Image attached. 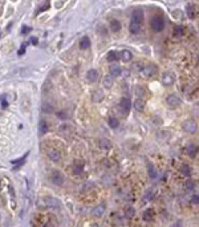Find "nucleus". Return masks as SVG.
I'll return each mask as SVG.
<instances>
[{
  "instance_id": "6",
  "label": "nucleus",
  "mask_w": 199,
  "mask_h": 227,
  "mask_svg": "<svg viewBox=\"0 0 199 227\" xmlns=\"http://www.w3.org/2000/svg\"><path fill=\"white\" fill-rule=\"evenodd\" d=\"M166 102L169 104V106H173V108H177V106H179L180 105V98L178 97V96H175V95H170V96H167V98H166Z\"/></svg>"
},
{
  "instance_id": "30",
  "label": "nucleus",
  "mask_w": 199,
  "mask_h": 227,
  "mask_svg": "<svg viewBox=\"0 0 199 227\" xmlns=\"http://www.w3.org/2000/svg\"><path fill=\"white\" fill-rule=\"evenodd\" d=\"M145 93H146V92H145V89H143L142 86H137V88H135V95L137 96H141V97H142V96H145Z\"/></svg>"
},
{
  "instance_id": "11",
  "label": "nucleus",
  "mask_w": 199,
  "mask_h": 227,
  "mask_svg": "<svg viewBox=\"0 0 199 227\" xmlns=\"http://www.w3.org/2000/svg\"><path fill=\"white\" fill-rule=\"evenodd\" d=\"M118 57L121 59L122 61H130L131 59H133V53H131L130 50L125 49V50H122V52H120Z\"/></svg>"
},
{
  "instance_id": "25",
  "label": "nucleus",
  "mask_w": 199,
  "mask_h": 227,
  "mask_svg": "<svg viewBox=\"0 0 199 227\" xmlns=\"http://www.w3.org/2000/svg\"><path fill=\"white\" fill-rule=\"evenodd\" d=\"M117 60H118V55L115 53V52H109V55H108V61L113 63V61H117Z\"/></svg>"
},
{
  "instance_id": "32",
  "label": "nucleus",
  "mask_w": 199,
  "mask_h": 227,
  "mask_svg": "<svg viewBox=\"0 0 199 227\" xmlns=\"http://www.w3.org/2000/svg\"><path fill=\"white\" fill-rule=\"evenodd\" d=\"M182 173H183L184 175H190V174H191V171H190V167L187 166V165H183V166H182Z\"/></svg>"
},
{
  "instance_id": "35",
  "label": "nucleus",
  "mask_w": 199,
  "mask_h": 227,
  "mask_svg": "<svg viewBox=\"0 0 199 227\" xmlns=\"http://www.w3.org/2000/svg\"><path fill=\"white\" fill-rule=\"evenodd\" d=\"M75 174H81L82 173V166H77V165H75Z\"/></svg>"
},
{
  "instance_id": "24",
  "label": "nucleus",
  "mask_w": 199,
  "mask_h": 227,
  "mask_svg": "<svg viewBox=\"0 0 199 227\" xmlns=\"http://www.w3.org/2000/svg\"><path fill=\"white\" fill-rule=\"evenodd\" d=\"M112 85H113V77H110V76L104 77V86L105 88H110Z\"/></svg>"
},
{
  "instance_id": "17",
  "label": "nucleus",
  "mask_w": 199,
  "mask_h": 227,
  "mask_svg": "<svg viewBox=\"0 0 199 227\" xmlns=\"http://www.w3.org/2000/svg\"><path fill=\"white\" fill-rule=\"evenodd\" d=\"M89 45H90V40H89L88 36H85V37L81 39V41H80V48L81 49H88Z\"/></svg>"
},
{
  "instance_id": "22",
  "label": "nucleus",
  "mask_w": 199,
  "mask_h": 227,
  "mask_svg": "<svg viewBox=\"0 0 199 227\" xmlns=\"http://www.w3.org/2000/svg\"><path fill=\"white\" fill-rule=\"evenodd\" d=\"M39 128H40V133H41V134H45V133L48 132V124L45 122L44 120L40 121V125H39Z\"/></svg>"
},
{
  "instance_id": "34",
  "label": "nucleus",
  "mask_w": 199,
  "mask_h": 227,
  "mask_svg": "<svg viewBox=\"0 0 199 227\" xmlns=\"http://www.w3.org/2000/svg\"><path fill=\"white\" fill-rule=\"evenodd\" d=\"M134 213H135V211H134V208H133V207H129L128 210H126V217H128V218H131V217L134 215Z\"/></svg>"
},
{
  "instance_id": "13",
  "label": "nucleus",
  "mask_w": 199,
  "mask_h": 227,
  "mask_svg": "<svg viewBox=\"0 0 199 227\" xmlns=\"http://www.w3.org/2000/svg\"><path fill=\"white\" fill-rule=\"evenodd\" d=\"M109 70H110V75L113 76V77H117V76H120L121 75V68H120L118 65H115V64H113V65H110V68H109Z\"/></svg>"
},
{
  "instance_id": "4",
  "label": "nucleus",
  "mask_w": 199,
  "mask_h": 227,
  "mask_svg": "<svg viewBox=\"0 0 199 227\" xmlns=\"http://www.w3.org/2000/svg\"><path fill=\"white\" fill-rule=\"evenodd\" d=\"M183 129L186 130L187 133H195L196 132V124H195V121L194 120H187V121H184L183 122Z\"/></svg>"
},
{
  "instance_id": "9",
  "label": "nucleus",
  "mask_w": 199,
  "mask_h": 227,
  "mask_svg": "<svg viewBox=\"0 0 199 227\" xmlns=\"http://www.w3.org/2000/svg\"><path fill=\"white\" fill-rule=\"evenodd\" d=\"M98 79H100V73L97 72L96 69H90V70H88V73H86V80H88L89 82H96Z\"/></svg>"
},
{
  "instance_id": "8",
  "label": "nucleus",
  "mask_w": 199,
  "mask_h": 227,
  "mask_svg": "<svg viewBox=\"0 0 199 227\" xmlns=\"http://www.w3.org/2000/svg\"><path fill=\"white\" fill-rule=\"evenodd\" d=\"M142 73L146 76V77H151V76H154L157 73V66L154 65V64H149V65L143 66Z\"/></svg>"
},
{
  "instance_id": "16",
  "label": "nucleus",
  "mask_w": 199,
  "mask_h": 227,
  "mask_svg": "<svg viewBox=\"0 0 199 227\" xmlns=\"http://www.w3.org/2000/svg\"><path fill=\"white\" fill-rule=\"evenodd\" d=\"M129 31H130L133 35H137V33H140V32H141V24H137V23H130Z\"/></svg>"
},
{
  "instance_id": "19",
  "label": "nucleus",
  "mask_w": 199,
  "mask_h": 227,
  "mask_svg": "<svg viewBox=\"0 0 199 227\" xmlns=\"http://www.w3.org/2000/svg\"><path fill=\"white\" fill-rule=\"evenodd\" d=\"M100 146H101V149H104V150H108V149L112 148V144H110V141L102 138L101 141H100Z\"/></svg>"
},
{
  "instance_id": "21",
  "label": "nucleus",
  "mask_w": 199,
  "mask_h": 227,
  "mask_svg": "<svg viewBox=\"0 0 199 227\" xmlns=\"http://www.w3.org/2000/svg\"><path fill=\"white\" fill-rule=\"evenodd\" d=\"M143 221L146 222H151L153 221V210H146V211L143 213Z\"/></svg>"
},
{
  "instance_id": "2",
  "label": "nucleus",
  "mask_w": 199,
  "mask_h": 227,
  "mask_svg": "<svg viewBox=\"0 0 199 227\" xmlns=\"http://www.w3.org/2000/svg\"><path fill=\"white\" fill-rule=\"evenodd\" d=\"M174 81H175V76H174V73L166 72L165 75L162 76V84H163V85L170 86V85H173V84H174Z\"/></svg>"
},
{
  "instance_id": "14",
  "label": "nucleus",
  "mask_w": 199,
  "mask_h": 227,
  "mask_svg": "<svg viewBox=\"0 0 199 227\" xmlns=\"http://www.w3.org/2000/svg\"><path fill=\"white\" fill-rule=\"evenodd\" d=\"M110 29H112V32H120L121 31V23L115 19L112 20L110 21Z\"/></svg>"
},
{
  "instance_id": "29",
  "label": "nucleus",
  "mask_w": 199,
  "mask_h": 227,
  "mask_svg": "<svg viewBox=\"0 0 199 227\" xmlns=\"http://www.w3.org/2000/svg\"><path fill=\"white\" fill-rule=\"evenodd\" d=\"M0 104H1V108H8V101H7V97H6V95H3L1 97H0Z\"/></svg>"
},
{
  "instance_id": "18",
  "label": "nucleus",
  "mask_w": 199,
  "mask_h": 227,
  "mask_svg": "<svg viewBox=\"0 0 199 227\" xmlns=\"http://www.w3.org/2000/svg\"><path fill=\"white\" fill-rule=\"evenodd\" d=\"M108 122H109V126L112 128V129H117V128H118V125H120L118 120H117L115 117H109Z\"/></svg>"
},
{
  "instance_id": "37",
  "label": "nucleus",
  "mask_w": 199,
  "mask_h": 227,
  "mask_svg": "<svg viewBox=\"0 0 199 227\" xmlns=\"http://www.w3.org/2000/svg\"><path fill=\"white\" fill-rule=\"evenodd\" d=\"M28 31H31V28H28V27H23V33H28Z\"/></svg>"
},
{
  "instance_id": "36",
  "label": "nucleus",
  "mask_w": 199,
  "mask_h": 227,
  "mask_svg": "<svg viewBox=\"0 0 199 227\" xmlns=\"http://www.w3.org/2000/svg\"><path fill=\"white\" fill-rule=\"evenodd\" d=\"M191 201H193V203H195V205H198V201H199V198H198V195H194L193 197V199H191Z\"/></svg>"
},
{
  "instance_id": "15",
  "label": "nucleus",
  "mask_w": 199,
  "mask_h": 227,
  "mask_svg": "<svg viewBox=\"0 0 199 227\" xmlns=\"http://www.w3.org/2000/svg\"><path fill=\"white\" fill-rule=\"evenodd\" d=\"M104 211H105V205H100V206H97V207H94L93 208V215L94 217H101V215L104 214Z\"/></svg>"
},
{
  "instance_id": "26",
  "label": "nucleus",
  "mask_w": 199,
  "mask_h": 227,
  "mask_svg": "<svg viewBox=\"0 0 199 227\" xmlns=\"http://www.w3.org/2000/svg\"><path fill=\"white\" fill-rule=\"evenodd\" d=\"M187 153H189L191 157H194V155L196 154V146L195 145H189L187 146Z\"/></svg>"
},
{
  "instance_id": "33",
  "label": "nucleus",
  "mask_w": 199,
  "mask_h": 227,
  "mask_svg": "<svg viewBox=\"0 0 199 227\" xmlns=\"http://www.w3.org/2000/svg\"><path fill=\"white\" fill-rule=\"evenodd\" d=\"M57 117H59V118H61V120H66V118H68V114L65 113V112H57Z\"/></svg>"
},
{
  "instance_id": "40",
  "label": "nucleus",
  "mask_w": 199,
  "mask_h": 227,
  "mask_svg": "<svg viewBox=\"0 0 199 227\" xmlns=\"http://www.w3.org/2000/svg\"><path fill=\"white\" fill-rule=\"evenodd\" d=\"M24 52H25V48H24V47H23V48H20V50H19V55H20V56H21V55L24 53Z\"/></svg>"
},
{
  "instance_id": "39",
  "label": "nucleus",
  "mask_w": 199,
  "mask_h": 227,
  "mask_svg": "<svg viewBox=\"0 0 199 227\" xmlns=\"http://www.w3.org/2000/svg\"><path fill=\"white\" fill-rule=\"evenodd\" d=\"M31 43H32V44H37V39H36V37H32L31 39Z\"/></svg>"
},
{
  "instance_id": "7",
  "label": "nucleus",
  "mask_w": 199,
  "mask_h": 227,
  "mask_svg": "<svg viewBox=\"0 0 199 227\" xmlns=\"http://www.w3.org/2000/svg\"><path fill=\"white\" fill-rule=\"evenodd\" d=\"M143 20V11L142 10H135L131 13V23H137L141 24Z\"/></svg>"
},
{
  "instance_id": "31",
  "label": "nucleus",
  "mask_w": 199,
  "mask_h": 227,
  "mask_svg": "<svg viewBox=\"0 0 199 227\" xmlns=\"http://www.w3.org/2000/svg\"><path fill=\"white\" fill-rule=\"evenodd\" d=\"M186 187H187V190H190V191H193V190L195 189V183H194V181H187Z\"/></svg>"
},
{
  "instance_id": "5",
  "label": "nucleus",
  "mask_w": 199,
  "mask_h": 227,
  "mask_svg": "<svg viewBox=\"0 0 199 227\" xmlns=\"http://www.w3.org/2000/svg\"><path fill=\"white\" fill-rule=\"evenodd\" d=\"M50 181H52L55 185H57V186H61L62 183H64V177H62L61 173H59V171H53V173L50 174Z\"/></svg>"
},
{
  "instance_id": "20",
  "label": "nucleus",
  "mask_w": 199,
  "mask_h": 227,
  "mask_svg": "<svg viewBox=\"0 0 199 227\" xmlns=\"http://www.w3.org/2000/svg\"><path fill=\"white\" fill-rule=\"evenodd\" d=\"M134 108H135L138 112H142L143 109H145V102H143L142 100H140V98H138V100L134 102Z\"/></svg>"
},
{
  "instance_id": "3",
  "label": "nucleus",
  "mask_w": 199,
  "mask_h": 227,
  "mask_svg": "<svg viewBox=\"0 0 199 227\" xmlns=\"http://www.w3.org/2000/svg\"><path fill=\"white\" fill-rule=\"evenodd\" d=\"M120 110H121L122 114H128L129 110H130V100L126 97L121 98L120 101Z\"/></svg>"
},
{
  "instance_id": "38",
  "label": "nucleus",
  "mask_w": 199,
  "mask_h": 227,
  "mask_svg": "<svg viewBox=\"0 0 199 227\" xmlns=\"http://www.w3.org/2000/svg\"><path fill=\"white\" fill-rule=\"evenodd\" d=\"M150 175H151V177H155V171H154V169H153V167H150Z\"/></svg>"
},
{
  "instance_id": "23",
  "label": "nucleus",
  "mask_w": 199,
  "mask_h": 227,
  "mask_svg": "<svg viewBox=\"0 0 199 227\" xmlns=\"http://www.w3.org/2000/svg\"><path fill=\"white\" fill-rule=\"evenodd\" d=\"M187 16H189L190 19H194L196 16L195 13V8H194L193 6H187Z\"/></svg>"
},
{
  "instance_id": "12",
  "label": "nucleus",
  "mask_w": 199,
  "mask_h": 227,
  "mask_svg": "<svg viewBox=\"0 0 199 227\" xmlns=\"http://www.w3.org/2000/svg\"><path fill=\"white\" fill-rule=\"evenodd\" d=\"M92 100H93V102H96V104L101 102V101L104 100V92L102 90H94L93 95H92Z\"/></svg>"
},
{
  "instance_id": "27",
  "label": "nucleus",
  "mask_w": 199,
  "mask_h": 227,
  "mask_svg": "<svg viewBox=\"0 0 199 227\" xmlns=\"http://www.w3.org/2000/svg\"><path fill=\"white\" fill-rule=\"evenodd\" d=\"M174 31H175V36H183V33H184V28L182 25H177Z\"/></svg>"
},
{
  "instance_id": "10",
  "label": "nucleus",
  "mask_w": 199,
  "mask_h": 227,
  "mask_svg": "<svg viewBox=\"0 0 199 227\" xmlns=\"http://www.w3.org/2000/svg\"><path fill=\"white\" fill-rule=\"evenodd\" d=\"M48 157H49V159H52L53 162H59L60 159H61V154H60L56 149H49V150H48Z\"/></svg>"
},
{
  "instance_id": "1",
  "label": "nucleus",
  "mask_w": 199,
  "mask_h": 227,
  "mask_svg": "<svg viewBox=\"0 0 199 227\" xmlns=\"http://www.w3.org/2000/svg\"><path fill=\"white\" fill-rule=\"evenodd\" d=\"M150 27H151V29L154 32H161L162 29L165 28V20H163V17L159 15L154 16V17L150 20Z\"/></svg>"
},
{
  "instance_id": "28",
  "label": "nucleus",
  "mask_w": 199,
  "mask_h": 227,
  "mask_svg": "<svg viewBox=\"0 0 199 227\" xmlns=\"http://www.w3.org/2000/svg\"><path fill=\"white\" fill-rule=\"evenodd\" d=\"M43 112H44V113H52V112H53V106L50 104H44L43 105Z\"/></svg>"
}]
</instances>
